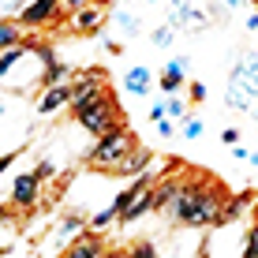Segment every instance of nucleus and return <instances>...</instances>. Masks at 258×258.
<instances>
[{"mask_svg":"<svg viewBox=\"0 0 258 258\" xmlns=\"http://www.w3.org/2000/svg\"><path fill=\"white\" fill-rule=\"evenodd\" d=\"M135 146H139V142H135V131L120 120V123H112L105 135H97V142H94V150H90V157H86V161H90V168L112 172V168H116Z\"/></svg>","mask_w":258,"mask_h":258,"instance_id":"nucleus-3","label":"nucleus"},{"mask_svg":"<svg viewBox=\"0 0 258 258\" xmlns=\"http://www.w3.org/2000/svg\"><path fill=\"white\" fill-rule=\"evenodd\" d=\"M131 254H135V258H154L157 247L154 243H135V247H131Z\"/></svg>","mask_w":258,"mask_h":258,"instance_id":"nucleus-30","label":"nucleus"},{"mask_svg":"<svg viewBox=\"0 0 258 258\" xmlns=\"http://www.w3.org/2000/svg\"><path fill=\"white\" fill-rule=\"evenodd\" d=\"M68 254H71V258H97V254H105L101 232H94V228H86V232L79 236L75 243H68Z\"/></svg>","mask_w":258,"mask_h":258,"instance_id":"nucleus-13","label":"nucleus"},{"mask_svg":"<svg viewBox=\"0 0 258 258\" xmlns=\"http://www.w3.org/2000/svg\"><path fill=\"white\" fill-rule=\"evenodd\" d=\"M150 165H154V154H150V150H142V146H135L116 168H112V176H142Z\"/></svg>","mask_w":258,"mask_h":258,"instance_id":"nucleus-11","label":"nucleus"},{"mask_svg":"<svg viewBox=\"0 0 258 258\" xmlns=\"http://www.w3.org/2000/svg\"><path fill=\"white\" fill-rule=\"evenodd\" d=\"M86 4H90V0H64L68 12H79V8H86Z\"/></svg>","mask_w":258,"mask_h":258,"instance_id":"nucleus-36","label":"nucleus"},{"mask_svg":"<svg viewBox=\"0 0 258 258\" xmlns=\"http://www.w3.org/2000/svg\"><path fill=\"white\" fill-rule=\"evenodd\" d=\"M26 52H30V45H26V41H23V45L4 49V52H0V75H8V68H15V64H19V60L26 56Z\"/></svg>","mask_w":258,"mask_h":258,"instance_id":"nucleus-20","label":"nucleus"},{"mask_svg":"<svg viewBox=\"0 0 258 258\" xmlns=\"http://www.w3.org/2000/svg\"><path fill=\"white\" fill-rule=\"evenodd\" d=\"M19 12H23V0H4V15H12V19H15Z\"/></svg>","mask_w":258,"mask_h":258,"instance_id":"nucleus-34","label":"nucleus"},{"mask_svg":"<svg viewBox=\"0 0 258 258\" xmlns=\"http://www.w3.org/2000/svg\"><path fill=\"white\" fill-rule=\"evenodd\" d=\"M15 157H19V154H4V157H0V172H8V168L15 165Z\"/></svg>","mask_w":258,"mask_h":258,"instance_id":"nucleus-35","label":"nucleus"},{"mask_svg":"<svg viewBox=\"0 0 258 258\" xmlns=\"http://www.w3.org/2000/svg\"><path fill=\"white\" fill-rule=\"evenodd\" d=\"M123 86H127V94H135V97L150 94V86H154V71H150L146 64H135L127 75H123Z\"/></svg>","mask_w":258,"mask_h":258,"instance_id":"nucleus-14","label":"nucleus"},{"mask_svg":"<svg viewBox=\"0 0 258 258\" xmlns=\"http://www.w3.org/2000/svg\"><path fill=\"white\" fill-rule=\"evenodd\" d=\"M105 75H109L105 68H86V71H79V75L71 79V86H75L71 105H83V101H90V97L101 94V90H105Z\"/></svg>","mask_w":258,"mask_h":258,"instance_id":"nucleus-7","label":"nucleus"},{"mask_svg":"<svg viewBox=\"0 0 258 258\" xmlns=\"http://www.w3.org/2000/svg\"><path fill=\"white\" fill-rule=\"evenodd\" d=\"M0 45L12 49V45H23V23L12 19V15H4V26H0Z\"/></svg>","mask_w":258,"mask_h":258,"instance_id":"nucleus-17","label":"nucleus"},{"mask_svg":"<svg viewBox=\"0 0 258 258\" xmlns=\"http://www.w3.org/2000/svg\"><path fill=\"white\" fill-rule=\"evenodd\" d=\"M225 101H228V109H236V112H247V109L254 112V105H258V49L243 52V56L236 60L232 75H228Z\"/></svg>","mask_w":258,"mask_h":258,"instance_id":"nucleus-2","label":"nucleus"},{"mask_svg":"<svg viewBox=\"0 0 258 258\" xmlns=\"http://www.w3.org/2000/svg\"><path fill=\"white\" fill-rule=\"evenodd\" d=\"M101 26H105V15H101L97 4H86V8H79V12H71V30L75 34H94V30H101Z\"/></svg>","mask_w":258,"mask_h":258,"instance_id":"nucleus-10","label":"nucleus"},{"mask_svg":"<svg viewBox=\"0 0 258 258\" xmlns=\"http://www.w3.org/2000/svg\"><path fill=\"white\" fill-rule=\"evenodd\" d=\"M101 4H109V0H101Z\"/></svg>","mask_w":258,"mask_h":258,"instance_id":"nucleus-43","label":"nucleus"},{"mask_svg":"<svg viewBox=\"0 0 258 258\" xmlns=\"http://www.w3.org/2000/svg\"><path fill=\"white\" fill-rule=\"evenodd\" d=\"M71 97H75V86L68 83H56V86H45V94H41L38 101V116H52V112H60L64 105H71Z\"/></svg>","mask_w":258,"mask_h":258,"instance_id":"nucleus-8","label":"nucleus"},{"mask_svg":"<svg viewBox=\"0 0 258 258\" xmlns=\"http://www.w3.org/2000/svg\"><path fill=\"white\" fill-rule=\"evenodd\" d=\"M34 52H38V60H41V68H49V64H56V49L49 45V41H38L34 45Z\"/></svg>","mask_w":258,"mask_h":258,"instance_id":"nucleus-25","label":"nucleus"},{"mask_svg":"<svg viewBox=\"0 0 258 258\" xmlns=\"http://www.w3.org/2000/svg\"><path fill=\"white\" fill-rule=\"evenodd\" d=\"M71 116H75V123L86 131V135H94V139H97V135H105L112 123H120L116 94H112V90H101L97 97H90V101L71 105Z\"/></svg>","mask_w":258,"mask_h":258,"instance_id":"nucleus-4","label":"nucleus"},{"mask_svg":"<svg viewBox=\"0 0 258 258\" xmlns=\"http://www.w3.org/2000/svg\"><path fill=\"white\" fill-rule=\"evenodd\" d=\"M116 26H120V34L135 38V34L142 30V19H139V15H131V12H120V15H116Z\"/></svg>","mask_w":258,"mask_h":258,"instance_id":"nucleus-21","label":"nucleus"},{"mask_svg":"<svg viewBox=\"0 0 258 258\" xmlns=\"http://www.w3.org/2000/svg\"><path fill=\"white\" fill-rule=\"evenodd\" d=\"M247 165H254V168H258V154H251V157H247Z\"/></svg>","mask_w":258,"mask_h":258,"instance_id":"nucleus-38","label":"nucleus"},{"mask_svg":"<svg viewBox=\"0 0 258 258\" xmlns=\"http://www.w3.org/2000/svg\"><path fill=\"white\" fill-rule=\"evenodd\" d=\"M239 135H243L239 127H225V131H221V142H225V146H236V142H239Z\"/></svg>","mask_w":258,"mask_h":258,"instance_id":"nucleus-32","label":"nucleus"},{"mask_svg":"<svg viewBox=\"0 0 258 258\" xmlns=\"http://www.w3.org/2000/svg\"><path fill=\"white\" fill-rule=\"evenodd\" d=\"M165 109H168V116H172V120H187V101H183V97H168Z\"/></svg>","mask_w":258,"mask_h":258,"instance_id":"nucleus-24","label":"nucleus"},{"mask_svg":"<svg viewBox=\"0 0 258 258\" xmlns=\"http://www.w3.org/2000/svg\"><path fill=\"white\" fill-rule=\"evenodd\" d=\"M157 135H165V139H168V135H176V120H172V116L157 120Z\"/></svg>","mask_w":258,"mask_h":258,"instance_id":"nucleus-31","label":"nucleus"},{"mask_svg":"<svg viewBox=\"0 0 258 258\" xmlns=\"http://www.w3.org/2000/svg\"><path fill=\"white\" fill-rule=\"evenodd\" d=\"M187 83V79H180V75H172V71H161V79H157V86H161L165 94H176L180 86Z\"/></svg>","mask_w":258,"mask_h":258,"instance_id":"nucleus-23","label":"nucleus"},{"mask_svg":"<svg viewBox=\"0 0 258 258\" xmlns=\"http://www.w3.org/2000/svg\"><path fill=\"white\" fill-rule=\"evenodd\" d=\"M254 120H258V105H254Z\"/></svg>","mask_w":258,"mask_h":258,"instance_id":"nucleus-40","label":"nucleus"},{"mask_svg":"<svg viewBox=\"0 0 258 258\" xmlns=\"http://www.w3.org/2000/svg\"><path fill=\"white\" fill-rule=\"evenodd\" d=\"M221 4H225V8H236V4H239V0H221Z\"/></svg>","mask_w":258,"mask_h":258,"instance_id":"nucleus-39","label":"nucleus"},{"mask_svg":"<svg viewBox=\"0 0 258 258\" xmlns=\"http://www.w3.org/2000/svg\"><path fill=\"white\" fill-rule=\"evenodd\" d=\"M225 202H228V191L217 180H210L206 172H195L187 180H180V191L168 206V217L180 228H210L221 221Z\"/></svg>","mask_w":258,"mask_h":258,"instance_id":"nucleus-1","label":"nucleus"},{"mask_svg":"<svg viewBox=\"0 0 258 258\" xmlns=\"http://www.w3.org/2000/svg\"><path fill=\"white\" fill-rule=\"evenodd\" d=\"M64 15V0H26L23 12L15 15L23 26H49Z\"/></svg>","mask_w":258,"mask_h":258,"instance_id":"nucleus-5","label":"nucleus"},{"mask_svg":"<svg viewBox=\"0 0 258 258\" xmlns=\"http://www.w3.org/2000/svg\"><path fill=\"white\" fill-rule=\"evenodd\" d=\"M251 4H254V8H258V0H251Z\"/></svg>","mask_w":258,"mask_h":258,"instance_id":"nucleus-42","label":"nucleus"},{"mask_svg":"<svg viewBox=\"0 0 258 258\" xmlns=\"http://www.w3.org/2000/svg\"><path fill=\"white\" fill-rule=\"evenodd\" d=\"M168 23L176 26V30H187V12H191V0H168Z\"/></svg>","mask_w":258,"mask_h":258,"instance_id":"nucleus-19","label":"nucleus"},{"mask_svg":"<svg viewBox=\"0 0 258 258\" xmlns=\"http://www.w3.org/2000/svg\"><path fill=\"white\" fill-rule=\"evenodd\" d=\"M109 225H120V206L112 202V206H105V210H97L94 217H90V228L94 232H105Z\"/></svg>","mask_w":258,"mask_h":258,"instance_id":"nucleus-18","label":"nucleus"},{"mask_svg":"<svg viewBox=\"0 0 258 258\" xmlns=\"http://www.w3.org/2000/svg\"><path fill=\"white\" fill-rule=\"evenodd\" d=\"M202 26H210V12L191 8V12H187V30H202Z\"/></svg>","mask_w":258,"mask_h":258,"instance_id":"nucleus-26","label":"nucleus"},{"mask_svg":"<svg viewBox=\"0 0 258 258\" xmlns=\"http://www.w3.org/2000/svg\"><path fill=\"white\" fill-rule=\"evenodd\" d=\"M172 38H176V26L172 23H165V26H157V30H154V45L157 49H168V45H172Z\"/></svg>","mask_w":258,"mask_h":258,"instance_id":"nucleus-22","label":"nucleus"},{"mask_svg":"<svg viewBox=\"0 0 258 258\" xmlns=\"http://www.w3.org/2000/svg\"><path fill=\"white\" fill-rule=\"evenodd\" d=\"M243 254L247 258H258V221L251 225V232H247V239H243Z\"/></svg>","mask_w":258,"mask_h":258,"instance_id":"nucleus-27","label":"nucleus"},{"mask_svg":"<svg viewBox=\"0 0 258 258\" xmlns=\"http://www.w3.org/2000/svg\"><path fill=\"white\" fill-rule=\"evenodd\" d=\"M34 172H38L41 180H52V176H56V165H52V161H38V168H34Z\"/></svg>","mask_w":258,"mask_h":258,"instance_id":"nucleus-33","label":"nucleus"},{"mask_svg":"<svg viewBox=\"0 0 258 258\" xmlns=\"http://www.w3.org/2000/svg\"><path fill=\"white\" fill-rule=\"evenodd\" d=\"M68 79H75V71H71V64H64V60H56V64H49L45 71H41V90H45V86H56V83H68Z\"/></svg>","mask_w":258,"mask_h":258,"instance_id":"nucleus-16","label":"nucleus"},{"mask_svg":"<svg viewBox=\"0 0 258 258\" xmlns=\"http://www.w3.org/2000/svg\"><path fill=\"white\" fill-rule=\"evenodd\" d=\"M176 191H180V180H157L154 183V210L161 213L172 206V199H176Z\"/></svg>","mask_w":258,"mask_h":258,"instance_id":"nucleus-15","label":"nucleus"},{"mask_svg":"<svg viewBox=\"0 0 258 258\" xmlns=\"http://www.w3.org/2000/svg\"><path fill=\"white\" fill-rule=\"evenodd\" d=\"M254 206V191H239V195H228V202H225V210H221V221L217 225H236L239 217H243L247 210Z\"/></svg>","mask_w":258,"mask_h":258,"instance_id":"nucleus-12","label":"nucleus"},{"mask_svg":"<svg viewBox=\"0 0 258 258\" xmlns=\"http://www.w3.org/2000/svg\"><path fill=\"white\" fill-rule=\"evenodd\" d=\"M146 4H157V0H146Z\"/></svg>","mask_w":258,"mask_h":258,"instance_id":"nucleus-41","label":"nucleus"},{"mask_svg":"<svg viewBox=\"0 0 258 258\" xmlns=\"http://www.w3.org/2000/svg\"><path fill=\"white\" fill-rule=\"evenodd\" d=\"M180 127H183V135H187V139H199V135H202V120H199V116L180 120Z\"/></svg>","mask_w":258,"mask_h":258,"instance_id":"nucleus-28","label":"nucleus"},{"mask_svg":"<svg viewBox=\"0 0 258 258\" xmlns=\"http://www.w3.org/2000/svg\"><path fill=\"white\" fill-rule=\"evenodd\" d=\"M247 30H258V15H247Z\"/></svg>","mask_w":258,"mask_h":258,"instance_id":"nucleus-37","label":"nucleus"},{"mask_svg":"<svg viewBox=\"0 0 258 258\" xmlns=\"http://www.w3.org/2000/svg\"><path fill=\"white\" fill-rule=\"evenodd\" d=\"M206 97H210V86H206V83H191V101H195V105H202Z\"/></svg>","mask_w":258,"mask_h":258,"instance_id":"nucleus-29","label":"nucleus"},{"mask_svg":"<svg viewBox=\"0 0 258 258\" xmlns=\"http://www.w3.org/2000/svg\"><path fill=\"white\" fill-rule=\"evenodd\" d=\"M86 228H90V221H83L79 213H68V217L56 225V232H52V243H56V247H68V243H75Z\"/></svg>","mask_w":258,"mask_h":258,"instance_id":"nucleus-9","label":"nucleus"},{"mask_svg":"<svg viewBox=\"0 0 258 258\" xmlns=\"http://www.w3.org/2000/svg\"><path fill=\"white\" fill-rule=\"evenodd\" d=\"M41 176L38 172H23V176H15L12 180V195H8V199H12V206L15 210H34L41 202Z\"/></svg>","mask_w":258,"mask_h":258,"instance_id":"nucleus-6","label":"nucleus"}]
</instances>
